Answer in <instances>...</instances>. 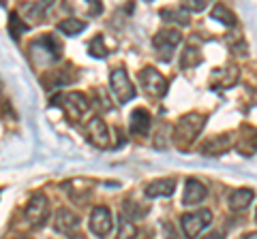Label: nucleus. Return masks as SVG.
I'll return each mask as SVG.
<instances>
[{
  "mask_svg": "<svg viewBox=\"0 0 257 239\" xmlns=\"http://www.w3.org/2000/svg\"><path fill=\"white\" fill-rule=\"evenodd\" d=\"M111 224H114V218H111V212L107 207H94L92 214H90V230L96 237H107V233L111 230Z\"/></svg>",
  "mask_w": 257,
  "mask_h": 239,
  "instance_id": "10",
  "label": "nucleus"
},
{
  "mask_svg": "<svg viewBox=\"0 0 257 239\" xmlns=\"http://www.w3.org/2000/svg\"><path fill=\"white\" fill-rule=\"evenodd\" d=\"M210 220H212L210 210H197V212L184 214V216L180 218V226H182L184 237H187V239H195L208 224H210Z\"/></svg>",
  "mask_w": 257,
  "mask_h": 239,
  "instance_id": "6",
  "label": "nucleus"
},
{
  "mask_svg": "<svg viewBox=\"0 0 257 239\" xmlns=\"http://www.w3.org/2000/svg\"><path fill=\"white\" fill-rule=\"evenodd\" d=\"M204 124H206V116H202V114L191 111V114L182 116L178 120V124H176V128H174L176 146H178L180 150H189L193 146V141L197 139V134L202 132Z\"/></svg>",
  "mask_w": 257,
  "mask_h": 239,
  "instance_id": "2",
  "label": "nucleus"
},
{
  "mask_svg": "<svg viewBox=\"0 0 257 239\" xmlns=\"http://www.w3.org/2000/svg\"><path fill=\"white\" fill-rule=\"evenodd\" d=\"M212 20H219L221 24H225V26H234L236 24V18L234 13H231L225 4H216L212 9Z\"/></svg>",
  "mask_w": 257,
  "mask_h": 239,
  "instance_id": "25",
  "label": "nucleus"
},
{
  "mask_svg": "<svg viewBox=\"0 0 257 239\" xmlns=\"http://www.w3.org/2000/svg\"><path fill=\"white\" fill-rule=\"evenodd\" d=\"M161 15H163L165 20H170V22L180 24V26H187V24H189V15H187V13H178L176 9H165Z\"/></svg>",
  "mask_w": 257,
  "mask_h": 239,
  "instance_id": "28",
  "label": "nucleus"
},
{
  "mask_svg": "<svg viewBox=\"0 0 257 239\" xmlns=\"http://www.w3.org/2000/svg\"><path fill=\"white\" fill-rule=\"evenodd\" d=\"M253 198H255V192L251 188H238V190H234V192L229 194L227 205H229L231 212H244L246 207L251 205Z\"/></svg>",
  "mask_w": 257,
  "mask_h": 239,
  "instance_id": "16",
  "label": "nucleus"
},
{
  "mask_svg": "<svg viewBox=\"0 0 257 239\" xmlns=\"http://www.w3.org/2000/svg\"><path fill=\"white\" fill-rule=\"evenodd\" d=\"M64 190L69 192V196L73 198L75 203H86L88 196L92 192V184L86 180H77V182H67L64 184Z\"/></svg>",
  "mask_w": 257,
  "mask_h": 239,
  "instance_id": "17",
  "label": "nucleus"
},
{
  "mask_svg": "<svg viewBox=\"0 0 257 239\" xmlns=\"http://www.w3.org/2000/svg\"><path fill=\"white\" fill-rule=\"evenodd\" d=\"M163 235H165V239H180V235H176V226L172 222H165L163 224Z\"/></svg>",
  "mask_w": 257,
  "mask_h": 239,
  "instance_id": "30",
  "label": "nucleus"
},
{
  "mask_svg": "<svg viewBox=\"0 0 257 239\" xmlns=\"http://www.w3.org/2000/svg\"><path fill=\"white\" fill-rule=\"evenodd\" d=\"M199 60H202V56H199V50H197V47H193V45H189L187 50L180 54V66H182V68L197 66Z\"/></svg>",
  "mask_w": 257,
  "mask_h": 239,
  "instance_id": "22",
  "label": "nucleus"
},
{
  "mask_svg": "<svg viewBox=\"0 0 257 239\" xmlns=\"http://www.w3.org/2000/svg\"><path fill=\"white\" fill-rule=\"evenodd\" d=\"M58 102H62V109H64V116H67V120L71 124L79 122L86 114L88 109H90V102H88V98L84 96L82 92H69V94H62V96L58 98Z\"/></svg>",
  "mask_w": 257,
  "mask_h": 239,
  "instance_id": "3",
  "label": "nucleus"
},
{
  "mask_svg": "<svg viewBox=\"0 0 257 239\" xmlns=\"http://www.w3.org/2000/svg\"><path fill=\"white\" fill-rule=\"evenodd\" d=\"M231 134H221V137H212V139H208L206 143L199 150H202V154L206 156H219L223 152H227V150L231 148Z\"/></svg>",
  "mask_w": 257,
  "mask_h": 239,
  "instance_id": "15",
  "label": "nucleus"
},
{
  "mask_svg": "<svg viewBox=\"0 0 257 239\" xmlns=\"http://www.w3.org/2000/svg\"><path fill=\"white\" fill-rule=\"evenodd\" d=\"M109 86H111V92H114V96L118 98L120 105H126L128 100L135 98V88L131 84V79H128L126 70L124 68H114L109 75Z\"/></svg>",
  "mask_w": 257,
  "mask_h": 239,
  "instance_id": "4",
  "label": "nucleus"
},
{
  "mask_svg": "<svg viewBox=\"0 0 257 239\" xmlns=\"http://www.w3.org/2000/svg\"><path fill=\"white\" fill-rule=\"evenodd\" d=\"M244 239H257V233H248Z\"/></svg>",
  "mask_w": 257,
  "mask_h": 239,
  "instance_id": "32",
  "label": "nucleus"
},
{
  "mask_svg": "<svg viewBox=\"0 0 257 239\" xmlns=\"http://www.w3.org/2000/svg\"><path fill=\"white\" fill-rule=\"evenodd\" d=\"M77 226H79V216L73 210H67V207L58 210V214H56V218H54V228L58 230V233L73 235L77 230Z\"/></svg>",
  "mask_w": 257,
  "mask_h": 239,
  "instance_id": "11",
  "label": "nucleus"
},
{
  "mask_svg": "<svg viewBox=\"0 0 257 239\" xmlns=\"http://www.w3.org/2000/svg\"><path fill=\"white\" fill-rule=\"evenodd\" d=\"M238 66H225V68H216L212 75V84L216 88H231L238 82Z\"/></svg>",
  "mask_w": 257,
  "mask_h": 239,
  "instance_id": "19",
  "label": "nucleus"
},
{
  "mask_svg": "<svg viewBox=\"0 0 257 239\" xmlns=\"http://www.w3.org/2000/svg\"><path fill=\"white\" fill-rule=\"evenodd\" d=\"M90 56H96V58H105L107 56V47L103 43V36H94L92 43H90Z\"/></svg>",
  "mask_w": 257,
  "mask_h": 239,
  "instance_id": "27",
  "label": "nucleus"
},
{
  "mask_svg": "<svg viewBox=\"0 0 257 239\" xmlns=\"http://www.w3.org/2000/svg\"><path fill=\"white\" fill-rule=\"evenodd\" d=\"M135 237H138V226L131 220H126V216H120L116 239H135Z\"/></svg>",
  "mask_w": 257,
  "mask_h": 239,
  "instance_id": "21",
  "label": "nucleus"
},
{
  "mask_svg": "<svg viewBox=\"0 0 257 239\" xmlns=\"http://www.w3.org/2000/svg\"><path fill=\"white\" fill-rule=\"evenodd\" d=\"M180 32L178 30H174V28H165V30H161V32L155 36V50L159 52L161 56V60H165V62H170L172 60V56L176 52V47L180 45Z\"/></svg>",
  "mask_w": 257,
  "mask_h": 239,
  "instance_id": "7",
  "label": "nucleus"
},
{
  "mask_svg": "<svg viewBox=\"0 0 257 239\" xmlns=\"http://www.w3.org/2000/svg\"><path fill=\"white\" fill-rule=\"evenodd\" d=\"M73 239H84V237H82V235H77V237H73Z\"/></svg>",
  "mask_w": 257,
  "mask_h": 239,
  "instance_id": "33",
  "label": "nucleus"
},
{
  "mask_svg": "<svg viewBox=\"0 0 257 239\" xmlns=\"http://www.w3.org/2000/svg\"><path fill=\"white\" fill-rule=\"evenodd\" d=\"M56 28H58L64 36H75V34H79V32H84V30H86V22L71 18V20L58 22V26H56Z\"/></svg>",
  "mask_w": 257,
  "mask_h": 239,
  "instance_id": "20",
  "label": "nucleus"
},
{
  "mask_svg": "<svg viewBox=\"0 0 257 239\" xmlns=\"http://www.w3.org/2000/svg\"><path fill=\"white\" fill-rule=\"evenodd\" d=\"M133 134L138 137H146L148 130H150V114L146 109H135L131 114V124H128Z\"/></svg>",
  "mask_w": 257,
  "mask_h": 239,
  "instance_id": "18",
  "label": "nucleus"
},
{
  "mask_svg": "<svg viewBox=\"0 0 257 239\" xmlns=\"http://www.w3.org/2000/svg\"><path fill=\"white\" fill-rule=\"evenodd\" d=\"M140 82L144 86V90H146L150 96H165V92H167V79L159 73L157 68H152V66H146V68H142L140 70Z\"/></svg>",
  "mask_w": 257,
  "mask_h": 239,
  "instance_id": "8",
  "label": "nucleus"
},
{
  "mask_svg": "<svg viewBox=\"0 0 257 239\" xmlns=\"http://www.w3.org/2000/svg\"><path fill=\"white\" fill-rule=\"evenodd\" d=\"M47 9H50V2H30V4L24 6V11H26V18L32 20V22H41Z\"/></svg>",
  "mask_w": 257,
  "mask_h": 239,
  "instance_id": "23",
  "label": "nucleus"
},
{
  "mask_svg": "<svg viewBox=\"0 0 257 239\" xmlns=\"http://www.w3.org/2000/svg\"><path fill=\"white\" fill-rule=\"evenodd\" d=\"M0 98H3V88H0Z\"/></svg>",
  "mask_w": 257,
  "mask_h": 239,
  "instance_id": "34",
  "label": "nucleus"
},
{
  "mask_svg": "<svg viewBox=\"0 0 257 239\" xmlns=\"http://www.w3.org/2000/svg\"><path fill=\"white\" fill-rule=\"evenodd\" d=\"M176 190V180L172 178H163V180H155L144 188V194L150 196V198H157V196H170L174 194Z\"/></svg>",
  "mask_w": 257,
  "mask_h": 239,
  "instance_id": "14",
  "label": "nucleus"
},
{
  "mask_svg": "<svg viewBox=\"0 0 257 239\" xmlns=\"http://www.w3.org/2000/svg\"><path fill=\"white\" fill-rule=\"evenodd\" d=\"M26 30H28V24H26V22H22V20H20V15L13 11V13L9 15V34L13 36V41H20L22 32H26Z\"/></svg>",
  "mask_w": 257,
  "mask_h": 239,
  "instance_id": "24",
  "label": "nucleus"
},
{
  "mask_svg": "<svg viewBox=\"0 0 257 239\" xmlns=\"http://www.w3.org/2000/svg\"><path fill=\"white\" fill-rule=\"evenodd\" d=\"M32 64L39 68H45L50 64H56L62 58V43L54 34H43L37 41H32L28 47Z\"/></svg>",
  "mask_w": 257,
  "mask_h": 239,
  "instance_id": "1",
  "label": "nucleus"
},
{
  "mask_svg": "<svg viewBox=\"0 0 257 239\" xmlns=\"http://www.w3.org/2000/svg\"><path fill=\"white\" fill-rule=\"evenodd\" d=\"M255 218H257V216H255Z\"/></svg>",
  "mask_w": 257,
  "mask_h": 239,
  "instance_id": "36",
  "label": "nucleus"
},
{
  "mask_svg": "<svg viewBox=\"0 0 257 239\" xmlns=\"http://www.w3.org/2000/svg\"><path fill=\"white\" fill-rule=\"evenodd\" d=\"M208 196V188L202 184V182L197 180H189L187 184H184V194H182V203L191 207V205H199L204 203Z\"/></svg>",
  "mask_w": 257,
  "mask_h": 239,
  "instance_id": "12",
  "label": "nucleus"
},
{
  "mask_svg": "<svg viewBox=\"0 0 257 239\" xmlns=\"http://www.w3.org/2000/svg\"><path fill=\"white\" fill-rule=\"evenodd\" d=\"M86 137L90 139V143H92V146H96V148H101V150L109 148V130H107L105 122H103L99 116H94V118L88 120Z\"/></svg>",
  "mask_w": 257,
  "mask_h": 239,
  "instance_id": "9",
  "label": "nucleus"
},
{
  "mask_svg": "<svg viewBox=\"0 0 257 239\" xmlns=\"http://www.w3.org/2000/svg\"><path fill=\"white\" fill-rule=\"evenodd\" d=\"M20 239H26V237H20Z\"/></svg>",
  "mask_w": 257,
  "mask_h": 239,
  "instance_id": "35",
  "label": "nucleus"
},
{
  "mask_svg": "<svg viewBox=\"0 0 257 239\" xmlns=\"http://www.w3.org/2000/svg\"><path fill=\"white\" fill-rule=\"evenodd\" d=\"M208 6V2L206 0H187V2H182V9L184 11H193V13H199V11H204Z\"/></svg>",
  "mask_w": 257,
  "mask_h": 239,
  "instance_id": "29",
  "label": "nucleus"
},
{
  "mask_svg": "<svg viewBox=\"0 0 257 239\" xmlns=\"http://www.w3.org/2000/svg\"><path fill=\"white\" fill-rule=\"evenodd\" d=\"M204 239H223V233L221 230H212V233H208Z\"/></svg>",
  "mask_w": 257,
  "mask_h": 239,
  "instance_id": "31",
  "label": "nucleus"
},
{
  "mask_svg": "<svg viewBox=\"0 0 257 239\" xmlns=\"http://www.w3.org/2000/svg\"><path fill=\"white\" fill-rule=\"evenodd\" d=\"M50 198L43 192H35L30 196V201L26 205V220L32 226H43L47 218H50Z\"/></svg>",
  "mask_w": 257,
  "mask_h": 239,
  "instance_id": "5",
  "label": "nucleus"
},
{
  "mask_svg": "<svg viewBox=\"0 0 257 239\" xmlns=\"http://www.w3.org/2000/svg\"><path fill=\"white\" fill-rule=\"evenodd\" d=\"M124 214H128V220L131 218H144L148 214V207H142L135 201H124Z\"/></svg>",
  "mask_w": 257,
  "mask_h": 239,
  "instance_id": "26",
  "label": "nucleus"
},
{
  "mask_svg": "<svg viewBox=\"0 0 257 239\" xmlns=\"http://www.w3.org/2000/svg\"><path fill=\"white\" fill-rule=\"evenodd\" d=\"M236 150L240 154H253L255 150H257V130L253 128V126H242L240 128V137L236 141Z\"/></svg>",
  "mask_w": 257,
  "mask_h": 239,
  "instance_id": "13",
  "label": "nucleus"
}]
</instances>
